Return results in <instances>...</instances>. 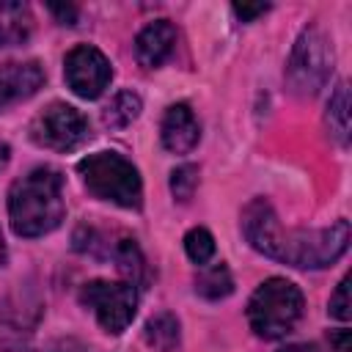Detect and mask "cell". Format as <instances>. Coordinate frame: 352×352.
Returning <instances> with one entry per match:
<instances>
[{
    "label": "cell",
    "mask_w": 352,
    "mask_h": 352,
    "mask_svg": "<svg viewBox=\"0 0 352 352\" xmlns=\"http://www.w3.org/2000/svg\"><path fill=\"white\" fill-rule=\"evenodd\" d=\"M302 292L286 278H267L248 300V322L258 338L275 341L294 330L302 316Z\"/></svg>",
    "instance_id": "obj_3"
},
{
    "label": "cell",
    "mask_w": 352,
    "mask_h": 352,
    "mask_svg": "<svg viewBox=\"0 0 352 352\" xmlns=\"http://www.w3.org/2000/svg\"><path fill=\"white\" fill-rule=\"evenodd\" d=\"M50 14H55L60 25H74L77 22V8L74 6H50Z\"/></svg>",
    "instance_id": "obj_22"
},
{
    "label": "cell",
    "mask_w": 352,
    "mask_h": 352,
    "mask_svg": "<svg viewBox=\"0 0 352 352\" xmlns=\"http://www.w3.org/2000/svg\"><path fill=\"white\" fill-rule=\"evenodd\" d=\"M80 302L94 311L96 322L118 336L129 327L138 308V292L129 280H91L80 289Z\"/></svg>",
    "instance_id": "obj_6"
},
{
    "label": "cell",
    "mask_w": 352,
    "mask_h": 352,
    "mask_svg": "<svg viewBox=\"0 0 352 352\" xmlns=\"http://www.w3.org/2000/svg\"><path fill=\"white\" fill-rule=\"evenodd\" d=\"M146 341L157 352H170L173 346H179V319L168 311L151 316L146 322Z\"/></svg>",
    "instance_id": "obj_15"
},
{
    "label": "cell",
    "mask_w": 352,
    "mask_h": 352,
    "mask_svg": "<svg viewBox=\"0 0 352 352\" xmlns=\"http://www.w3.org/2000/svg\"><path fill=\"white\" fill-rule=\"evenodd\" d=\"M33 30V14L25 3H0V47L28 41Z\"/></svg>",
    "instance_id": "obj_12"
},
{
    "label": "cell",
    "mask_w": 352,
    "mask_h": 352,
    "mask_svg": "<svg viewBox=\"0 0 352 352\" xmlns=\"http://www.w3.org/2000/svg\"><path fill=\"white\" fill-rule=\"evenodd\" d=\"M352 305H349V278H341V283L336 286V294L330 297V316H336V319H341V322H346L349 319V311Z\"/></svg>",
    "instance_id": "obj_20"
},
{
    "label": "cell",
    "mask_w": 352,
    "mask_h": 352,
    "mask_svg": "<svg viewBox=\"0 0 352 352\" xmlns=\"http://www.w3.org/2000/svg\"><path fill=\"white\" fill-rule=\"evenodd\" d=\"M327 124L330 132L338 138V143H349V88L346 82H338L330 102H327Z\"/></svg>",
    "instance_id": "obj_16"
},
{
    "label": "cell",
    "mask_w": 352,
    "mask_h": 352,
    "mask_svg": "<svg viewBox=\"0 0 352 352\" xmlns=\"http://www.w3.org/2000/svg\"><path fill=\"white\" fill-rule=\"evenodd\" d=\"M140 107H143V102H140V96L135 91H118L110 99V104L104 107L102 121H104V126L124 129V126H129L140 116Z\"/></svg>",
    "instance_id": "obj_13"
},
{
    "label": "cell",
    "mask_w": 352,
    "mask_h": 352,
    "mask_svg": "<svg viewBox=\"0 0 352 352\" xmlns=\"http://www.w3.org/2000/svg\"><path fill=\"white\" fill-rule=\"evenodd\" d=\"M242 231L258 253L297 270L330 267L349 248V223L344 217L330 228H283L264 198H256L245 206Z\"/></svg>",
    "instance_id": "obj_1"
},
{
    "label": "cell",
    "mask_w": 352,
    "mask_h": 352,
    "mask_svg": "<svg viewBox=\"0 0 352 352\" xmlns=\"http://www.w3.org/2000/svg\"><path fill=\"white\" fill-rule=\"evenodd\" d=\"M8 157H11V148H8V143H0V170L8 165Z\"/></svg>",
    "instance_id": "obj_25"
},
{
    "label": "cell",
    "mask_w": 352,
    "mask_h": 352,
    "mask_svg": "<svg viewBox=\"0 0 352 352\" xmlns=\"http://www.w3.org/2000/svg\"><path fill=\"white\" fill-rule=\"evenodd\" d=\"M184 250H187V256H190V261H195L198 267H206V261H212V256H214V236L206 231V228H201V226H195V228H190L187 234H184Z\"/></svg>",
    "instance_id": "obj_18"
},
{
    "label": "cell",
    "mask_w": 352,
    "mask_h": 352,
    "mask_svg": "<svg viewBox=\"0 0 352 352\" xmlns=\"http://www.w3.org/2000/svg\"><path fill=\"white\" fill-rule=\"evenodd\" d=\"M63 214V176L55 168H33L11 184L8 220L16 236H44L60 226Z\"/></svg>",
    "instance_id": "obj_2"
},
{
    "label": "cell",
    "mask_w": 352,
    "mask_h": 352,
    "mask_svg": "<svg viewBox=\"0 0 352 352\" xmlns=\"http://www.w3.org/2000/svg\"><path fill=\"white\" fill-rule=\"evenodd\" d=\"M41 85H44V69L36 60L0 66V110L33 96Z\"/></svg>",
    "instance_id": "obj_10"
},
{
    "label": "cell",
    "mask_w": 352,
    "mask_h": 352,
    "mask_svg": "<svg viewBox=\"0 0 352 352\" xmlns=\"http://www.w3.org/2000/svg\"><path fill=\"white\" fill-rule=\"evenodd\" d=\"M280 352H322V349L314 346V344H292V346H286V349H280Z\"/></svg>",
    "instance_id": "obj_24"
},
{
    "label": "cell",
    "mask_w": 352,
    "mask_h": 352,
    "mask_svg": "<svg viewBox=\"0 0 352 352\" xmlns=\"http://www.w3.org/2000/svg\"><path fill=\"white\" fill-rule=\"evenodd\" d=\"M30 138L52 151H72L88 138V118L63 102H52L30 124Z\"/></svg>",
    "instance_id": "obj_7"
},
{
    "label": "cell",
    "mask_w": 352,
    "mask_h": 352,
    "mask_svg": "<svg viewBox=\"0 0 352 352\" xmlns=\"http://www.w3.org/2000/svg\"><path fill=\"white\" fill-rule=\"evenodd\" d=\"M6 264V242H3V234H0V267Z\"/></svg>",
    "instance_id": "obj_26"
},
{
    "label": "cell",
    "mask_w": 352,
    "mask_h": 352,
    "mask_svg": "<svg viewBox=\"0 0 352 352\" xmlns=\"http://www.w3.org/2000/svg\"><path fill=\"white\" fill-rule=\"evenodd\" d=\"M264 11H270V6H267V3H256V6H248V3H242V6H239V3H236V6H234V14H236L242 22H253V19H256V16H261Z\"/></svg>",
    "instance_id": "obj_21"
},
{
    "label": "cell",
    "mask_w": 352,
    "mask_h": 352,
    "mask_svg": "<svg viewBox=\"0 0 352 352\" xmlns=\"http://www.w3.org/2000/svg\"><path fill=\"white\" fill-rule=\"evenodd\" d=\"M58 352H82V349H77V346H66V349H58Z\"/></svg>",
    "instance_id": "obj_27"
},
{
    "label": "cell",
    "mask_w": 352,
    "mask_h": 352,
    "mask_svg": "<svg viewBox=\"0 0 352 352\" xmlns=\"http://www.w3.org/2000/svg\"><path fill=\"white\" fill-rule=\"evenodd\" d=\"M330 341L336 344V352H349V330H336Z\"/></svg>",
    "instance_id": "obj_23"
},
{
    "label": "cell",
    "mask_w": 352,
    "mask_h": 352,
    "mask_svg": "<svg viewBox=\"0 0 352 352\" xmlns=\"http://www.w3.org/2000/svg\"><path fill=\"white\" fill-rule=\"evenodd\" d=\"M77 170L85 182V187L110 204H118L124 209H138L143 201V184L138 168L121 157L118 151H96L77 162Z\"/></svg>",
    "instance_id": "obj_4"
},
{
    "label": "cell",
    "mask_w": 352,
    "mask_h": 352,
    "mask_svg": "<svg viewBox=\"0 0 352 352\" xmlns=\"http://www.w3.org/2000/svg\"><path fill=\"white\" fill-rule=\"evenodd\" d=\"M173 47H176V28L168 19H154L135 38V58L140 66L157 69L168 60Z\"/></svg>",
    "instance_id": "obj_11"
},
{
    "label": "cell",
    "mask_w": 352,
    "mask_h": 352,
    "mask_svg": "<svg viewBox=\"0 0 352 352\" xmlns=\"http://www.w3.org/2000/svg\"><path fill=\"white\" fill-rule=\"evenodd\" d=\"M63 77L80 99H96L113 80V66L107 55L91 44H77L63 58Z\"/></svg>",
    "instance_id": "obj_8"
},
{
    "label": "cell",
    "mask_w": 352,
    "mask_h": 352,
    "mask_svg": "<svg viewBox=\"0 0 352 352\" xmlns=\"http://www.w3.org/2000/svg\"><path fill=\"white\" fill-rule=\"evenodd\" d=\"M195 292L206 300H223L234 292V278L228 272V267L220 261V264H212V267H204L195 278Z\"/></svg>",
    "instance_id": "obj_14"
},
{
    "label": "cell",
    "mask_w": 352,
    "mask_h": 352,
    "mask_svg": "<svg viewBox=\"0 0 352 352\" xmlns=\"http://www.w3.org/2000/svg\"><path fill=\"white\" fill-rule=\"evenodd\" d=\"M198 187V168L195 165H179L170 173V192L179 201H190Z\"/></svg>",
    "instance_id": "obj_19"
},
{
    "label": "cell",
    "mask_w": 352,
    "mask_h": 352,
    "mask_svg": "<svg viewBox=\"0 0 352 352\" xmlns=\"http://www.w3.org/2000/svg\"><path fill=\"white\" fill-rule=\"evenodd\" d=\"M333 72V50L316 28H305L286 63V82L297 96H314Z\"/></svg>",
    "instance_id": "obj_5"
},
{
    "label": "cell",
    "mask_w": 352,
    "mask_h": 352,
    "mask_svg": "<svg viewBox=\"0 0 352 352\" xmlns=\"http://www.w3.org/2000/svg\"><path fill=\"white\" fill-rule=\"evenodd\" d=\"M160 138H162V146L173 154H187L198 146V138H201V126L192 116V110L179 102V104H170L162 116V126H160Z\"/></svg>",
    "instance_id": "obj_9"
},
{
    "label": "cell",
    "mask_w": 352,
    "mask_h": 352,
    "mask_svg": "<svg viewBox=\"0 0 352 352\" xmlns=\"http://www.w3.org/2000/svg\"><path fill=\"white\" fill-rule=\"evenodd\" d=\"M113 258H116L118 270L132 278V286L146 278V261H143V256H140V250H138V245L132 239H121L116 245V250H113Z\"/></svg>",
    "instance_id": "obj_17"
}]
</instances>
